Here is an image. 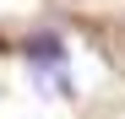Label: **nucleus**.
<instances>
[{
	"instance_id": "nucleus-1",
	"label": "nucleus",
	"mask_w": 125,
	"mask_h": 119,
	"mask_svg": "<svg viewBox=\"0 0 125 119\" xmlns=\"http://www.w3.org/2000/svg\"><path fill=\"white\" fill-rule=\"evenodd\" d=\"M27 65H33L38 76L65 70V43H60V33H33V38H27Z\"/></svg>"
}]
</instances>
